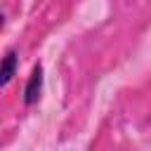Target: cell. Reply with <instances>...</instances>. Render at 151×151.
Listing matches in <instances>:
<instances>
[{
  "instance_id": "obj_1",
  "label": "cell",
  "mask_w": 151,
  "mask_h": 151,
  "mask_svg": "<svg viewBox=\"0 0 151 151\" xmlns=\"http://www.w3.org/2000/svg\"><path fill=\"white\" fill-rule=\"evenodd\" d=\"M42 83H45V71H42V64H35L31 68V76L24 85V104L26 106H33L40 94H42Z\"/></svg>"
},
{
  "instance_id": "obj_2",
  "label": "cell",
  "mask_w": 151,
  "mask_h": 151,
  "mask_svg": "<svg viewBox=\"0 0 151 151\" xmlns=\"http://www.w3.org/2000/svg\"><path fill=\"white\" fill-rule=\"evenodd\" d=\"M17 68H19V52L14 47H9L2 57V68H0V85L7 87L9 80L17 76Z\"/></svg>"
}]
</instances>
